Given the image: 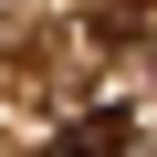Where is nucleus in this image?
<instances>
[{
    "label": "nucleus",
    "mask_w": 157,
    "mask_h": 157,
    "mask_svg": "<svg viewBox=\"0 0 157 157\" xmlns=\"http://www.w3.org/2000/svg\"><path fill=\"white\" fill-rule=\"evenodd\" d=\"M126 147H136V115H126V105H94V115L52 126V147H42V157H126Z\"/></svg>",
    "instance_id": "f257e3e1"
}]
</instances>
